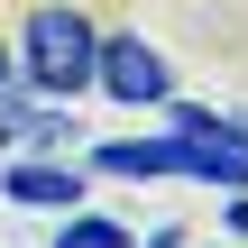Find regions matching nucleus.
<instances>
[{
    "mask_svg": "<svg viewBox=\"0 0 248 248\" xmlns=\"http://www.w3.org/2000/svg\"><path fill=\"white\" fill-rule=\"evenodd\" d=\"M92 46H101V28H92L83 9L46 0V9H28V28H18L9 64H18V83H28V92H46V101H74V92L92 83Z\"/></svg>",
    "mask_w": 248,
    "mask_h": 248,
    "instance_id": "f257e3e1",
    "label": "nucleus"
},
{
    "mask_svg": "<svg viewBox=\"0 0 248 248\" xmlns=\"http://www.w3.org/2000/svg\"><path fill=\"white\" fill-rule=\"evenodd\" d=\"M92 83H101L110 101H129V110L175 101V64H166L147 37H101V46H92Z\"/></svg>",
    "mask_w": 248,
    "mask_h": 248,
    "instance_id": "f03ea898",
    "label": "nucleus"
},
{
    "mask_svg": "<svg viewBox=\"0 0 248 248\" xmlns=\"http://www.w3.org/2000/svg\"><path fill=\"white\" fill-rule=\"evenodd\" d=\"M64 138H83L64 101H46V92H37V101L0 92V147H64Z\"/></svg>",
    "mask_w": 248,
    "mask_h": 248,
    "instance_id": "7ed1b4c3",
    "label": "nucleus"
},
{
    "mask_svg": "<svg viewBox=\"0 0 248 248\" xmlns=\"http://www.w3.org/2000/svg\"><path fill=\"white\" fill-rule=\"evenodd\" d=\"M0 193L9 202H37V212H74L83 202V166H9Z\"/></svg>",
    "mask_w": 248,
    "mask_h": 248,
    "instance_id": "20e7f679",
    "label": "nucleus"
},
{
    "mask_svg": "<svg viewBox=\"0 0 248 248\" xmlns=\"http://www.w3.org/2000/svg\"><path fill=\"white\" fill-rule=\"evenodd\" d=\"M92 166L101 175H184V147L175 138H101Z\"/></svg>",
    "mask_w": 248,
    "mask_h": 248,
    "instance_id": "39448f33",
    "label": "nucleus"
},
{
    "mask_svg": "<svg viewBox=\"0 0 248 248\" xmlns=\"http://www.w3.org/2000/svg\"><path fill=\"white\" fill-rule=\"evenodd\" d=\"M55 248H129V230H120V221H101V212H83V221H64V230H55Z\"/></svg>",
    "mask_w": 248,
    "mask_h": 248,
    "instance_id": "423d86ee",
    "label": "nucleus"
},
{
    "mask_svg": "<svg viewBox=\"0 0 248 248\" xmlns=\"http://www.w3.org/2000/svg\"><path fill=\"white\" fill-rule=\"evenodd\" d=\"M230 230H239V248H248V193H230Z\"/></svg>",
    "mask_w": 248,
    "mask_h": 248,
    "instance_id": "0eeeda50",
    "label": "nucleus"
},
{
    "mask_svg": "<svg viewBox=\"0 0 248 248\" xmlns=\"http://www.w3.org/2000/svg\"><path fill=\"white\" fill-rule=\"evenodd\" d=\"M9 83H18V64H9V46H0V92H9Z\"/></svg>",
    "mask_w": 248,
    "mask_h": 248,
    "instance_id": "6e6552de",
    "label": "nucleus"
},
{
    "mask_svg": "<svg viewBox=\"0 0 248 248\" xmlns=\"http://www.w3.org/2000/svg\"><path fill=\"white\" fill-rule=\"evenodd\" d=\"M147 248H175V239H166V230H156V239H147Z\"/></svg>",
    "mask_w": 248,
    "mask_h": 248,
    "instance_id": "1a4fd4ad",
    "label": "nucleus"
}]
</instances>
